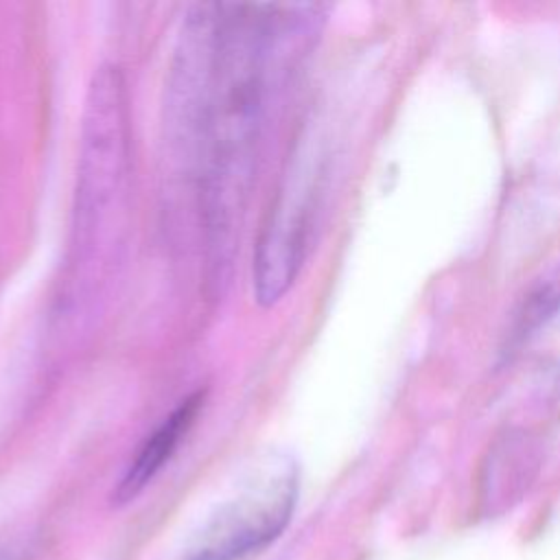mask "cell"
Wrapping results in <instances>:
<instances>
[{"mask_svg": "<svg viewBox=\"0 0 560 560\" xmlns=\"http://www.w3.org/2000/svg\"><path fill=\"white\" fill-rule=\"evenodd\" d=\"M201 407H203V392H195L184 400H179V405L166 418H162V422L144 438L133 459L125 468L122 477L118 479L112 492L114 505L131 503L136 497L144 492V488L171 462V457L188 435L190 427L195 424Z\"/></svg>", "mask_w": 560, "mask_h": 560, "instance_id": "5b68a950", "label": "cell"}, {"mask_svg": "<svg viewBox=\"0 0 560 560\" xmlns=\"http://www.w3.org/2000/svg\"><path fill=\"white\" fill-rule=\"evenodd\" d=\"M284 15L278 7L219 4L217 59L203 129L199 184L214 265L230 260L249 195L262 125L267 68Z\"/></svg>", "mask_w": 560, "mask_h": 560, "instance_id": "6da1fadb", "label": "cell"}, {"mask_svg": "<svg viewBox=\"0 0 560 560\" xmlns=\"http://www.w3.org/2000/svg\"><path fill=\"white\" fill-rule=\"evenodd\" d=\"M317 182L313 166L298 158L269 208L254 254V295L273 306L291 289L308 243Z\"/></svg>", "mask_w": 560, "mask_h": 560, "instance_id": "277c9868", "label": "cell"}, {"mask_svg": "<svg viewBox=\"0 0 560 560\" xmlns=\"http://www.w3.org/2000/svg\"><path fill=\"white\" fill-rule=\"evenodd\" d=\"M0 560H20V558L11 551H0Z\"/></svg>", "mask_w": 560, "mask_h": 560, "instance_id": "8992f818", "label": "cell"}, {"mask_svg": "<svg viewBox=\"0 0 560 560\" xmlns=\"http://www.w3.org/2000/svg\"><path fill=\"white\" fill-rule=\"evenodd\" d=\"M298 501V468L287 455L254 466L236 492L201 525L179 560H245L289 525Z\"/></svg>", "mask_w": 560, "mask_h": 560, "instance_id": "3957f363", "label": "cell"}, {"mask_svg": "<svg viewBox=\"0 0 560 560\" xmlns=\"http://www.w3.org/2000/svg\"><path fill=\"white\" fill-rule=\"evenodd\" d=\"M129 177V122L125 81L114 66H103L94 74L85 101L81 155L77 171L72 210V262L90 273L112 252L118 223L125 212Z\"/></svg>", "mask_w": 560, "mask_h": 560, "instance_id": "7a4b0ae2", "label": "cell"}]
</instances>
